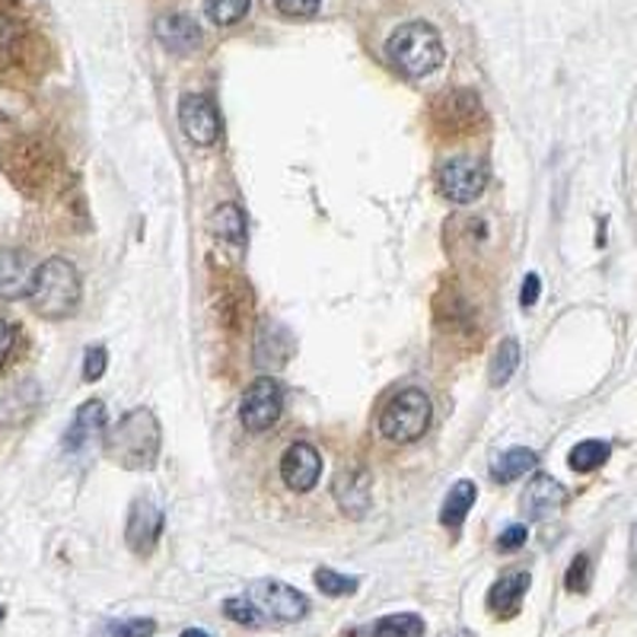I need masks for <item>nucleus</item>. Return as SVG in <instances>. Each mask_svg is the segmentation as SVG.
<instances>
[{
	"instance_id": "nucleus-7",
	"label": "nucleus",
	"mask_w": 637,
	"mask_h": 637,
	"mask_svg": "<svg viewBox=\"0 0 637 637\" xmlns=\"http://www.w3.org/2000/svg\"><path fill=\"white\" fill-rule=\"evenodd\" d=\"M284 412V389L271 377H258V380L246 389L243 405H239V421L246 431L261 434L268 427L278 424V417Z\"/></svg>"
},
{
	"instance_id": "nucleus-14",
	"label": "nucleus",
	"mask_w": 637,
	"mask_h": 637,
	"mask_svg": "<svg viewBox=\"0 0 637 637\" xmlns=\"http://www.w3.org/2000/svg\"><path fill=\"white\" fill-rule=\"evenodd\" d=\"M35 265L23 249H0V300L30 297Z\"/></svg>"
},
{
	"instance_id": "nucleus-29",
	"label": "nucleus",
	"mask_w": 637,
	"mask_h": 637,
	"mask_svg": "<svg viewBox=\"0 0 637 637\" xmlns=\"http://www.w3.org/2000/svg\"><path fill=\"white\" fill-rule=\"evenodd\" d=\"M154 632H157L154 618H127V622L112 625L109 637H154Z\"/></svg>"
},
{
	"instance_id": "nucleus-10",
	"label": "nucleus",
	"mask_w": 637,
	"mask_h": 637,
	"mask_svg": "<svg viewBox=\"0 0 637 637\" xmlns=\"http://www.w3.org/2000/svg\"><path fill=\"white\" fill-rule=\"evenodd\" d=\"M322 476V456L316 446L290 444L281 456V478L290 491H313Z\"/></svg>"
},
{
	"instance_id": "nucleus-35",
	"label": "nucleus",
	"mask_w": 637,
	"mask_h": 637,
	"mask_svg": "<svg viewBox=\"0 0 637 637\" xmlns=\"http://www.w3.org/2000/svg\"><path fill=\"white\" fill-rule=\"evenodd\" d=\"M182 637H211V635H204L201 628H189V632H182Z\"/></svg>"
},
{
	"instance_id": "nucleus-4",
	"label": "nucleus",
	"mask_w": 637,
	"mask_h": 637,
	"mask_svg": "<svg viewBox=\"0 0 637 637\" xmlns=\"http://www.w3.org/2000/svg\"><path fill=\"white\" fill-rule=\"evenodd\" d=\"M431 399L421 392V389H402L395 392L380 414V431L385 440H395V444H414L427 434L431 427Z\"/></svg>"
},
{
	"instance_id": "nucleus-33",
	"label": "nucleus",
	"mask_w": 637,
	"mask_h": 637,
	"mask_svg": "<svg viewBox=\"0 0 637 637\" xmlns=\"http://www.w3.org/2000/svg\"><path fill=\"white\" fill-rule=\"evenodd\" d=\"M539 293H541L539 275H526V281H523V290H519V306H523V310H529V306H536V300H539Z\"/></svg>"
},
{
	"instance_id": "nucleus-25",
	"label": "nucleus",
	"mask_w": 637,
	"mask_h": 637,
	"mask_svg": "<svg viewBox=\"0 0 637 637\" xmlns=\"http://www.w3.org/2000/svg\"><path fill=\"white\" fill-rule=\"evenodd\" d=\"M249 7H253V0H208L204 3L208 20L214 26H233V23H239L249 13Z\"/></svg>"
},
{
	"instance_id": "nucleus-12",
	"label": "nucleus",
	"mask_w": 637,
	"mask_h": 637,
	"mask_svg": "<svg viewBox=\"0 0 637 637\" xmlns=\"http://www.w3.org/2000/svg\"><path fill=\"white\" fill-rule=\"evenodd\" d=\"M434 119L446 134H466L481 119V102H478L476 93H466V90L446 93L434 109Z\"/></svg>"
},
{
	"instance_id": "nucleus-27",
	"label": "nucleus",
	"mask_w": 637,
	"mask_h": 637,
	"mask_svg": "<svg viewBox=\"0 0 637 637\" xmlns=\"http://www.w3.org/2000/svg\"><path fill=\"white\" fill-rule=\"evenodd\" d=\"M223 612H226L233 622H239V625H249V628H258V625H261L258 608H255L246 596H239V600H226V603H223Z\"/></svg>"
},
{
	"instance_id": "nucleus-21",
	"label": "nucleus",
	"mask_w": 637,
	"mask_h": 637,
	"mask_svg": "<svg viewBox=\"0 0 637 637\" xmlns=\"http://www.w3.org/2000/svg\"><path fill=\"white\" fill-rule=\"evenodd\" d=\"M476 498H478L476 481H469V478L456 481V484L449 488V494H446L444 507H440V523L449 526V529H459L462 519L469 516L472 504H476Z\"/></svg>"
},
{
	"instance_id": "nucleus-8",
	"label": "nucleus",
	"mask_w": 637,
	"mask_h": 637,
	"mask_svg": "<svg viewBox=\"0 0 637 637\" xmlns=\"http://www.w3.org/2000/svg\"><path fill=\"white\" fill-rule=\"evenodd\" d=\"M179 125L191 144L208 147L221 137V112L208 96L189 93L179 99Z\"/></svg>"
},
{
	"instance_id": "nucleus-37",
	"label": "nucleus",
	"mask_w": 637,
	"mask_h": 637,
	"mask_svg": "<svg viewBox=\"0 0 637 637\" xmlns=\"http://www.w3.org/2000/svg\"><path fill=\"white\" fill-rule=\"evenodd\" d=\"M0 618H3V608H0Z\"/></svg>"
},
{
	"instance_id": "nucleus-24",
	"label": "nucleus",
	"mask_w": 637,
	"mask_h": 637,
	"mask_svg": "<svg viewBox=\"0 0 637 637\" xmlns=\"http://www.w3.org/2000/svg\"><path fill=\"white\" fill-rule=\"evenodd\" d=\"M516 367H519V342L504 338L501 348L494 350V360H491V385H504L516 373Z\"/></svg>"
},
{
	"instance_id": "nucleus-18",
	"label": "nucleus",
	"mask_w": 637,
	"mask_h": 637,
	"mask_svg": "<svg viewBox=\"0 0 637 637\" xmlns=\"http://www.w3.org/2000/svg\"><path fill=\"white\" fill-rule=\"evenodd\" d=\"M529 590V573L510 571L501 580H494V586L488 590V608L501 618H513L523 605V596Z\"/></svg>"
},
{
	"instance_id": "nucleus-13",
	"label": "nucleus",
	"mask_w": 637,
	"mask_h": 637,
	"mask_svg": "<svg viewBox=\"0 0 637 637\" xmlns=\"http://www.w3.org/2000/svg\"><path fill=\"white\" fill-rule=\"evenodd\" d=\"M293 354V335L278 318H265L255 335V364L258 367H284Z\"/></svg>"
},
{
	"instance_id": "nucleus-19",
	"label": "nucleus",
	"mask_w": 637,
	"mask_h": 637,
	"mask_svg": "<svg viewBox=\"0 0 637 637\" xmlns=\"http://www.w3.org/2000/svg\"><path fill=\"white\" fill-rule=\"evenodd\" d=\"M208 230L217 236V239H226L233 246H243L246 243V214L239 204H217L208 217Z\"/></svg>"
},
{
	"instance_id": "nucleus-1",
	"label": "nucleus",
	"mask_w": 637,
	"mask_h": 637,
	"mask_svg": "<svg viewBox=\"0 0 637 637\" xmlns=\"http://www.w3.org/2000/svg\"><path fill=\"white\" fill-rule=\"evenodd\" d=\"M102 440H105V456L112 462H119L122 469H131V472H141V469L157 466L163 434H159V421L154 412L134 409Z\"/></svg>"
},
{
	"instance_id": "nucleus-32",
	"label": "nucleus",
	"mask_w": 637,
	"mask_h": 637,
	"mask_svg": "<svg viewBox=\"0 0 637 637\" xmlns=\"http://www.w3.org/2000/svg\"><path fill=\"white\" fill-rule=\"evenodd\" d=\"M523 541H526V526H523V523H513V526H507V529L501 533L498 548H501V551H516V548H523Z\"/></svg>"
},
{
	"instance_id": "nucleus-15",
	"label": "nucleus",
	"mask_w": 637,
	"mask_h": 637,
	"mask_svg": "<svg viewBox=\"0 0 637 637\" xmlns=\"http://www.w3.org/2000/svg\"><path fill=\"white\" fill-rule=\"evenodd\" d=\"M568 501V491L561 481H555L551 476H536L526 484V494H523V513L529 519H548L555 516L558 510L565 507Z\"/></svg>"
},
{
	"instance_id": "nucleus-26",
	"label": "nucleus",
	"mask_w": 637,
	"mask_h": 637,
	"mask_svg": "<svg viewBox=\"0 0 637 637\" xmlns=\"http://www.w3.org/2000/svg\"><path fill=\"white\" fill-rule=\"evenodd\" d=\"M313 580H316V586L325 596H350L357 590V577L332 571V568H318Z\"/></svg>"
},
{
	"instance_id": "nucleus-17",
	"label": "nucleus",
	"mask_w": 637,
	"mask_h": 637,
	"mask_svg": "<svg viewBox=\"0 0 637 637\" xmlns=\"http://www.w3.org/2000/svg\"><path fill=\"white\" fill-rule=\"evenodd\" d=\"M157 38L172 55H191L201 45V30L186 13H169L157 20Z\"/></svg>"
},
{
	"instance_id": "nucleus-5",
	"label": "nucleus",
	"mask_w": 637,
	"mask_h": 637,
	"mask_svg": "<svg viewBox=\"0 0 637 637\" xmlns=\"http://www.w3.org/2000/svg\"><path fill=\"white\" fill-rule=\"evenodd\" d=\"M246 600L258 608L261 618L284 622V625L306 618V612H310V600L300 590L281 583V580H255L249 593H246Z\"/></svg>"
},
{
	"instance_id": "nucleus-22",
	"label": "nucleus",
	"mask_w": 637,
	"mask_h": 637,
	"mask_svg": "<svg viewBox=\"0 0 637 637\" xmlns=\"http://www.w3.org/2000/svg\"><path fill=\"white\" fill-rule=\"evenodd\" d=\"M370 637H424V618L414 612H395L373 625Z\"/></svg>"
},
{
	"instance_id": "nucleus-31",
	"label": "nucleus",
	"mask_w": 637,
	"mask_h": 637,
	"mask_svg": "<svg viewBox=\"0 0 637 637\" xmlns=\"http://www.w3.org/2000/svg\"><path fill=\"white\" fill-rule=\"evenodd\" d=\"M275 7H278L284 16L303 20V16H313V13H316L318 0H275Z\"/></svg>"
},
{
	"instance_id": "nucleus-20",
	"label": "nucleus",
	"mask_w": 637,
	"mask_h": 637,
	"mask_svg": "<svg viewBox=\"0 0 637 637\" xmlns=\"http://www.w3.org/2000/svg\"><path fill=\"white\" fill-rule=\"evenodd\" d=\"M536 466H539V456H536L533 449H526V446H513V449L501 452V456L494 459V466H491V478H494L498 484H510V481H516V478L529 476Z\"/></svg>"
},
{
	"instance_id": "nucleus-2",
	"label": "nucleus",
	"mask_w": 637,
	"mask_h": 637,
	"mask_svg": "<svg viewBox=\"0 0 637 637\" xmlns=\"http://www.w3.org/2000/svg\"><path fill=\"white\" fill-rule=\"evenodd\" d=\"M385 58L409 80L431 77L446 58L444 38L431 23H405L389 35Z\"/></svg>"
},
{
	"instance_id": "nucleus-28",
	"label": "nucleus",
	"mask_w": 637,
	"mask_h": 637,
	"mask_svg": "<svg viewBox=\"0 0 637 637\" xmlns=\"http://www.w3.org/2000/svg\"><path fill=\"white\" fill-rule=\"evenodd\" d=\"M565 583H568L571 593H586V590H590V558H586V555H577V558H573Z\"/></svg>"
},
{
	"instance_id": "nucleus-34",
	"label": "nucleus",
	"mask_w": 637,
	"mask_h": 637,
	"mask_svg": "<svg viewBox=\"0 0 637 637\" xmlns=\"http://www.w3.org/2000/svg\"><path fill=\"white\" fill-rule=\"evenodd\" d=\"M13 345H16V328H13L10 322H3V318H0V364L10 357Z\"/></svg>"
},
{
	"instance_id": "nucleus-11",
	"label": "nucleus",
	"mask_w": 637,
	"mask_h": 637,
	"mask_svg": "<svg viewBox=\"0 0 637 637\" xmlns=\"http://www.w3.org/2000/svg\"><path fill=\"white\" fill-rule=\"evenodd\" d=\"M332 491H335L338 507L345 510L348 516H357V519L370 510V501H373V494H370L373 491V481H370V472L360 469V466H345L335 476Z\"/></svg>"
},
{
	"instance_id": "nucleus-23",
	"label": "nucleus",
	"mask_w": 637,
	"mask_h": 637,
	"mask_svg": "<svg viewBox=\"0 0 637 637\" xmlns=\"http://www.w3.org/2000/svg\"><path fill=\"white\" fill-rule=\"evenodd\" d=\"M612 456V444L608 440H583L571 449L568 462H571L573 472H593L605 466V459Z\"/></svg>"
},
{
	"instance_id": "nucleus-9",
	"label": "nucleus",
	"mask_w": 637,
	"mask_h": 637,
	"mask_svg": "<svg viewBox=\"0 0 637 637\" xmlns=\"http://www.w3.org/2000/svg\"><path fill=\"white\" fill-rule=\"evenodd\" d=\"M163 510L154 504L150 498H137L131 510H127V526H125V541L134 555H150L157 548L159 536H163Z\"/></svg>"
},
{
	"instance_id": "nucleus-30",
	"label": "nucleus",
	"mask_w": 637,
	"mask_h": 637,
	"mask_svg": "<svg viewBox=\"0 0 637 637\" xmlns=\"http://www.w3.org/2000/svg\"><path fill=\"white\" fill-rule=\"evenodd\" d=\"M105 364H109V354L105 348H90L83 357V380L96 382L105 373Z\"/></svg>"
},
{
	"instance_id": "nucleus-16",
	"label": "nucleus",
	"mask_w": 637,
	"mask_h": 637,
	"mask_svg": "<svg viewBox=\"0 0 637 637\" xmlns=\"http://www.w3.org/2000/svg\"><path fill=\"white\" fill-rule=\"evenodd\" d=\"M102 434H105V405L93 399V402L80 405V412L74 414V424L64 434V449L67 452H80L93 440H102Z\"/></svg>"
},
{
	"instance_id": "nucleus-3",
	"label": "nucleus",
	"mask_w": 637,
	"mask_h": 637,
	"mask_svg": "<svg viewBox=\"0 0 637 637\" xmlns=\"http://www.w3.org/2000/svg\"><path fill=\"white\" fill-rule=\"evenodd\" d=\"M32 310L45 318L70 316L80 303V275L67 258H48L35 268L30 290Z\"/></svg>"
},
{
	"instance_id": "nucleus-36",
	"label": "nucleus",
	"mask_w": 637,
	"mask_h": 637,
	"mask_svg": "<svg viewBox=\"0 0 637 637\" xmlns=\"http://www.w3.org/2000/svg\"><path fill=\"white\" fill-rule=\"evenodd\" d=\"M635 565H637V526H635Z\"/></svg>"
},
{
	"instance_id": "nucleus-6",
	"label": "nucleus",
	"mask_w": 637,
	"mask_h": 637,
	"mask_svg": "<svg viewBox=\"0 0 637 637\" xmlns=\"http://www.w3.org/2000/svg\"><path fill=\"white\" fill-rule=\"evenodd\" d=\"M440 194L452 204H472L488 186V166L476 157H449L437 169Z\"/></svg>"
}]
</instances>
